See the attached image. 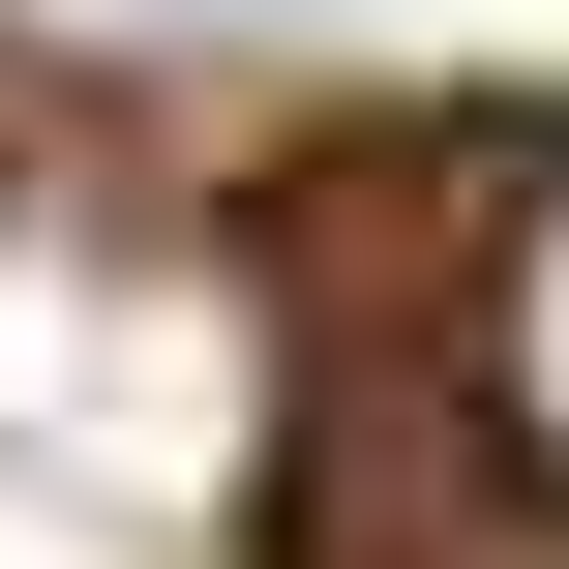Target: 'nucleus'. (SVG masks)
I'll use <instances>...</instances> for the list:
<instances>
[{"instance_id":"f257e3e1","label":"nucleus","mask_w":569,"mask_h":569,"mask_svg":"<svg viewBox=\"0 0 569 569\" xmlns=\"http://www.w3.org/2000/svg\"><path fill=\"white\" fill-rule=\"evenodd\" d=\"M480 420L569 480V180H510V240H480Z\"/></svg>"},{"instance_id":"f03ea898","label":"nucleus","mask_w":569,"mask_h":569,"mask_svg":"<svg viewBox=\"0 0 569 569\" xmlns=\"http://www.w3.org/2000/svg\"><path fill=\"white\" fill-rule=\"evenodd\" d=\"M240 30H330V0H240Z\"/></svg>"}]
</instances>
